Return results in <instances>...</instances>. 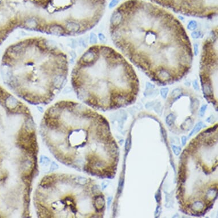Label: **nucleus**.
I'll list each match as a JSON object with an SVG mask.
<instances>
[{"label": "nucleus", "mask_w": 218, "mask_h": 218, "mask_svg": "<svg viewBox=\"0 0 218 218\" xmlns=\"http://www.w3.org/2000/svg\"><path fill=\"white\" fill-rule=\"evenodd\" d=\"M98 36H99V39H100L101 41H102L103 42V41H104L106 39L105 36L102 34V33H99V35H98Z\"/></svg>", "instance_id": "2f4dec72"}, {"label": "nucleus", "mask_w": 218, "mask_h": 218, "mask_svg": "<svg viewBox=\"0 0 218 218\" xmlns=\"http://www.w3.org/2000/svg\"><path fill=\"white\" fill-rule=\"evenodd\" d=\"M112 199H113L112 197H109L108 198V202H107V205H108L107 207H108V208H109V207H110V204H111V200H112Z\"/></svg>", "instance_id": "58836bf2"}, {"label": "nucleus", "mask_w": 218, "mask_h": 218, "mask_svg": "<svg viewBox=\"0 0 218 218\" xmlns=\"http://www.w3.org/2000/svg\"><path fill=\"white\" fill-rule=\"evenodd\" d=\"M58 167V166H57V164H54V163H53V164L51 165V169L52 170H54V169H56V168H57Z\"/></svg>", "instance_id": "4c0bfd02"}, {"label": "nucleus", "mask_w": 218, "mask_h": 218, "mask_svg": "<svg viewBox=\"0 0 218 218\" xmlns=\"http://www.w3.org/2000/svg\"><path fill=\"white\" fill-rule=\"evenodd\" d=\"M203 34H202V33L201 32H194L191 33V36L194 39H198L199 38L202 37V36H203Z\"/></svg>", "instance_id": "5701e85b"}, {"label": "nucleus", "mask_w": 218, "mask_h": 218, "mask_svg": "<svg viewBox=\"0 0 218 218\" xmlns=\"http://www.w3.org/2000/svg\"><path fill=\"white\" fill-rule=\"evenodd\" d=\"M155 198L156 200V202H157L158 203L159 202V201L160 200V193L158 192V193H156Z\"/></svg>", "instance_id": "473e14b6"}, {"label": "nucleus", "mask_w": 218, "mask_h": 218, "mask_svg": "<svg viewBox=\"0 0 218 218\" xmlns=\"http://www.w3.org/2000/svg\"><path fill=\"white\" fill-rule=\"evenodd\" d=\"M199 105V103L198 100L197 99H195L191 103V109L195 111L198 108Z\"/></svg>", "instance_id": "6ab92c4d"}, {"label": "nucleus", "mask_w": 218, "mask_h": 218, "mask_svg": "<svg viewBox=\"0 0 218 218\" xmlns=\"http://www.w3.org/2000/svg\"><path fill=\"white\" fill-rule=\"evenodd\" d=\"M78 43H79V45L80 46H86V42L85 41V40L84 39V38H79V40H78Z\"/></svg>", "instance_id": "c756f323"}, {"label": "nucleus", "mask_w": 218, "mask_h": 218, "mask_svg": "<svg viewBox=\"0 0 218 218\" xmlns=\"http://www.w3.org/2000/svg\"><path fill=\"white\" fill-rule=\"evenodd\" d=\"M5 21V18L2 15H0V24L3 23Z\"/></svg>", "instance_id": "c9c22d12"}, {"label": "nucleus", "mask_w": 218, "mask_h": 218, "mask_svg": "<svg viewBox=\"0 0 218 218\" xmlns=\"http://www.w3.org/2000/svg\"><path fill=\"white\" fill-rule=\"evenodd\" d=\"M193 125V122L192 121V119H186L185 121L184 122L183 124L181 126V128L185 131H188L191 129L192 126Z\"/></svg>", "instance_id": "1a4fd4ad"}, {"label": "nucleus", "mask_w": 218, "mask_h": 218, "mask_svg": "<svg viewBox=\"0 0 218 218\" xmlns=\"http://www.w3.org/2000/svg\"><path fill=\"white\" fill-rule=\"evenodd\" d=\"M70 54L71 57H72V58L73 59V60H74V59H75V58H76L77 55H76V53H75V52L74 51H70Z\"/></svg>", "instance_id": "f704fd0d"}, {"label": "nucleus", "mask_w": 218, "mask_h": 218, "mask_svg": "<svg viewBox=\"0 0 218 218\" xmlns=\"http://www.w3.org/2000/svg\"><path fill=\"white\" fill-rule=\"evenodd\" d=\"M51 34L55 35H61L63 34V29L59 25H54L50 28L49 30Z\"/></svg>", "instance_id": "0eeeda50"}, {"label": "nucleus", "mask_w": 218, "mask_h": 218, "mask_svg": "<svg viewBox=\"0 0 218 218\" xmlns=\"http://www.w3.org/2000/svg\"><path fill=\"white\" fill-rule=\"evenodd\" d=\"M214 120H215V119L212 115H211L210 117H208L207 119V122L209 123H212L213 122H214Z\"/></svg>", "instance_id": "72a5a7b5"}, {"label": "nucleus", "mask_w": 218, "mask_h": 218, "mask_svg": "<svg viewBox=\"0 0 218 218\" xmlns=\"http://www.w3.org/2000/svg\"><path fill=\"white\" fill-rule=\"evenodd\" d=\"M71 90H72V89L70 87H67L64 89V91H65V93H68V92H70L71 91Z\"/></svg>", "instance_id": "ea45409f"}, {"label": "nucleus", "mask_w": 218, "mask_h": 218, "mask_svg": "<svg viewBox=\"0 0 218 218\" xmlns=\"http://www.w3.org/2000/svg\"><path fill=\"white\" fill-rule=\"evenodd\" d=\"M119 1L120 0H111L110 4H109V6H108L109 8H114V7L115 6L117 5H118V4L119 3Z\"/></svg>", "instance_id": "a878e982"}, {"label": "nucleus", "mask_w": 218, "mask_h": 218, "mask_svg": "<svg viewBox=\"0 0 218 218\" xmlns=\"http://www.w3.org/2000/svg\"><path fill=\"white\" fill-rule=\"evenodd\" d=\"M155 88V86L153 84H151L150 82L146 83V89L145 92L144 93V94L145 96H150V95L153 94V90Z\"/></svg>", "instance_id": "9d476101"}, {"label": "nucleus", "mask_w": 218, "mask_h": 218, "mask_svg": "<svg viewBox=\"0 0 218 218\" xmlns=\"http://www.w3.org/2000/svg\"><path fill=\"white\" fill-rule=\"evenodd\" d=\"M171 148L172 151H174V153L176 156H178L180 153L181 152V148L180 147H178L175 145H172Z\"/></svg>", "instance_id": "aec40b11"}, {"label": "nucleus", "mask_w": 218, "mask_h": 218, "mask_svg": "<svg viewBox=\"0 0 218 218\" xmlns=\"http://www.w3.org/2000/svg\"><path fill=\"white\" fill-rule=\"evenodd\" d=\"M199 53V46L198 44L194 45V54L195 56H197Z\"/></svg>", "instance_id": "cd10ccee"}, {"label": "nucleus", "mask_w": 218, "mask_h": 218, "mask_svg": "<svg viewBox=\"0 0 218 218\" xmlns=\"http://www.w3.org/2000/svg\"><path fill=\"white\" fill-rule=\"evenodd\" d=\"M159 212H160V207H159V206H158L157 208H156V212H155V215H157V214H158L159 213Z\"/></svg>", "instance_id": "a19ab883"}, {"label": "nucleus", "mask_w": 218, "mask_h": 218, "mask_svg": "<svg viewBox=\"0 0 218 218\" xmlns=\"http://www.w3.org/2000/svg\"><path fill=\"white\" fill-rule=\"evenodd\" d=\"M38 108L39 109H40V110H39L40 111H42H42H43V108H42V107H38Z\"/></svg>", "instance_id": "79ce46f5"}, {"label": "nucleus", "mask_w": 218, "mask_h": 218, "mask_svg": "<svg viewBox=\"0 0 218 218\" xmlns=\"http://www.w3.org/2000/svg\"><path fill=\"white\" fill-rule=\"evenodd\" d=\"M96 58V53L95 52L91 50H89L86 51L82 57V60L85 63H90L93 62Z\"/></svg>", "instance_id": "7ed1b4c3"}, {"label": "nucleus", "mask_w": 218, "mask_h": 218, "mask_svg": "<svg viewBox=\"0 0 218 218\" xmlns=\"http://www.w3.org/2000/svg\"><path fill=\"white\" fill-rule=\"evenodd\" d=\"M182 94V90L181 89H175L174 90H173L172 93L171 94V96L172 98L174 99H177L178 98H179L178 97H181Z\"/></svg>", "instance_id": "ddd939ff"}, {"label": "nucleus", "mask_w": 218, "mask_h": 218, "mask_svg": "<svg viewBox=\"0 0 218 218\" xmlns=\"http://www.w3.org/2000/svg\"><path fill=\"white\" fill-rule=\"evenodd\" d=\"M154 110L155 111L158 113V114L161 115L162 114V110H163V107L162 105H161V103L160 102H158L155 103V106H154Z\"/></svg>", "instance_id": "2eb2a0df"}, {"label": "nucleus", "mask_w": 218, "mask_h": 218, "mask_svg": "<svg viewBox=\"0 0 218 218\" xmlns=\"http://www.w3.org/2000/svg\"><path fill=\"white\" fill-rule=\"evenodd\" d=\"M181 140H182V145H183V146H185L186 144V142H187V137L186 136H183V137H182Z\"/></svg>", "instance_id": "7c9ffc66"}, {"label": "nucleus", "mask_w": 218, "mask_h": 218, "mask_svg": "<svg viewBox=\"0 0 218 218\" xmlns=\"http://www.w3.org/2000/svg\"><path fill=\"white\" fill-rule=\"evenodd\" d=\"M176 118V116L174 114H170L167 116L166 119V122L167 125L169 126H172L174 124Z\"/></svg>", "instance_id": "f8f14e48"}, {"label": "nucleus", "mask_w": 218, "mask_h": 218, "mask_svg": "<svg viewBox=\"0 0 218 218\" xmlns=\"http://www.w3.org/2000/svg\"><path fill=\"white\" fill-rule=\"evenodd\" d=\"M90 43L91 44H95L97 42V36L94 33H91L90 34Z\"/></svg>", "instance_id": "f3484780"}, {"label": "nucleus", "mask_w": 218, "mask_h": 218, "mask_svg": "<svg viewBox=\"0 0 218 218\" xmlns=\"http://www.w3.org/2000/svg\"><path fill=\"white\" fill-rule=\"evenodd\" d=\"M94 206L97 212H101L105 206V200L103 195L98 194L94 197Z\"/></svg>", "instance_id": "f257e3e1"}, {"label": "nucleus", "mask_w": 218, "mask_h": 218, "mask_svg": "<svg viewBox=\"0 0 218 218\" xmlns=\"http://www.w3.org/2000/svg\"><path fill=\"white\" fill-rule=\"evenodd\" d=\"M66 28L69 32L71 33H75L79 31L80 29V25L79 23L74 22H68L66 25Z\"/></svg>", "instance_id": "20e7f679"}, {"label": "nucleus", "mask_w": 218, "mask_h": 218, "mask_svg": "<svg viewBox=\"0 0 218 218\" xmlns=\"http://www.w3.org/2000/svg\"><path fill=\"white\" fill-rule=\"evenodd\" d=\"M46 46L49 47V48L53 49L55 48L57 46V44L55 41H52V40H48V41H47L46 42Z\"/></svg>", "instance_id": "412c9836"}, {"label": "nucleus", "mask_w": 218, "mask_h": 218, "mask_svg": "<svg viewBox=\"0 0 218 218\" xmlns=\"http://www.w3.org/2000/svg\"><path fill=\"white\" fill-rule=\"evenodd\" d=\"M198 27L197 22L194 20L190 21L187 25V29L190 31H193L195 30Z\"/></svg>", "instance_id": "4468645a"}, {"label": "nucleus", "mask_w": 218, "mask_h": 218, "mask_svg": "<svg viewBox=\"0 0 218 218\" xmlns=\"http://www.w3.org/2000/svg\"><path fill=\"white\" fill-rule=\"evenodd\" d=\"M5 105L9 110H14L19 105V102L15 97L9 96L6 97L5 101Z\"/></svg>", "instance_id": "f03ea898"}, {"label": "nucleus", "mask_w": 218, "mask_h": 218, "mask_svg": "<svg viewBox=\"0 0 218 218\" xmlns=\"http://www.w3.org/2000/svg\"><path fill=\"white\" fill-rule=\"evenodd\" d=\"M22 45L21 44H18L17 45H15V46H13V51L15 52V53H18V52H20L21 49H22Z\"/></svg>", "instance_id": "b1692460"}, {"label": "nucleus", "mask_w": 218, "mask_h": 218, "mask_svg": "<svg viewBox=\"0 0 218 218\" xmlns=\"http://www.w3.org/2000/svg\"><path fill=\"white\" fill-rule=\"evenodd\" d=\"M206 127V126L202 122H199V123H198V124L195 126V127L193 128V129L192 130L191 132L189 133L188 135L189 137H190L191 136L194 135L196 134V133H198V132L202 128Z\"/></svg>", "instance_id": "6e6552de"}, {"label": "nucleus", "mask_w": 218, "mask_h": 218, "mask_svg": "<svg viewBox=\"0 0 218 218\" xmlns=\"http://www.w3.org/2000/svg\"><path fill=\"white\" fill-rule=\"evenodd\" d=\"M207 105H203L202 107H201L199 112V114L200 116V117H203L204 115H205V113L206 111V109H207Z\"/></svg>", "instance_id": "393cba45"}, {"label": "nucleus", "mask_w": 218, "mask_h": 218, "mask_svg": "<svg viewBox=\"0 0 218 218\" xmlns=\"http://www.w3.org/2000/svg\"><path fill=\"white\" fill-rule=\"evenodd\" d=\"M25 25L28 28H35L37 26V22L34 18H29L25 22Z\"/></svg>", "instance_id": "9b49d317"}, {"label": "nucleus", "mask_w": 218, "mask_h": 218, "mask_svg": "<svg viewBox=\"0 0 218 218\" xmlns=\"http://www.w3.org/2000/svg\"><path fill=\"white\" fill-rule=\"evenodd\" d=\"M124 178H120L119 181V184H118V193H121L122 191L123 188H124Z\"/></svg>", "instance_id": "a211bd4d"}, {"label": "nucleus", "mask_w": 218, "mask_h": 218, "mask_svg": "<svg viewBox=\"0 0 218 218\" xmlns=\"http://www.w3.org/2000/svg\"><path fill=\"white\" fill-rule=\"evenodd\" d=\"M155 102H148L146 104L145 107L146 108L150 109L152 108V107L154 106V105H155Z\"/></svg>", "instance_id": "c85d7f7f"}, {"label": "nucleus", "mask_w": 218, "mask_h": 218, "mask_svg": "<svg viewBox=\"0 0 218 218\" xmlns=\"http://www.w3.org/2000/svg\"><path fill=\"white\" fill-rule=\"evenodd\" d=\"M108 184H109V182L106 181L103 182L102 185V186H103V188H106V187L108 185Z\"/></svg>", "instance_id": "e433bc0d"}, {"label": "nucleus", "mask_w": 218, "mask_h": 218, "mask_svg": "<svg viewBox=\"0 0 218 218\" xmlns=\"http://www.w3.org/2000/svg\"><path fill=\"white\" fill-rule=\"evenodd\" d=\"M193 85L194 89H195L196 91H199V86L198 82L197 79H195L193 82Z\"/></svg>", "instance_id": "bb28decb"}, {"label": "nucleus", "mask_w": 218, "mask_h": 218, "mask_svg": "<svg viewBox=\"0 0 218 218\" xmlns=\"http://www.w3.org/2000/svg\"><path fill=\"white\" fill-rule=\"evenodd\" d=\"M64 79H65V77L62 75H58L53 78V86L56 87V88H59L62 86Z\"/></svg>", "instance_id": "39448f33"}, {"label": "nucleus", "mask_w": 218, "mask_h": 218, "mask_svg": "<svg viewBox=\"0 0 218 218\" xmlns=\"http://www.w3.org/2000/svg\"><path fill=\"white\" fill-rule=\"evenodd\" d=\"M169 89L167 87H163L160 89V95L163 99H166Z\"/></svg>", "instance_id": "dca6fc26"}, {"label": "nucleus", "mask_w": 218, "mask_h": 218, "mask_svg": "<svg viewBox=\"0 0 218 218\" xmlns=\"http://www.w3.org/2000/svg\"><path fill=\"white\" fill-rule=\"evenodd\" d=\"M191 208L195 213L200 212L204 208V204L200 201H197L191 206Z\"/></svg>", "instance_id": "423d86ee"}, {"label": "nucleus", "mask_w": 218, "mask_h": 218, "mask_svg": "<svg viewBox=\"0 0 218 218\" xmlns=\"http://www.w3.org/2000/svg\"><path fill=\"white\" fill-rule=\"evenodd\" d=\"M131 138H130V137H128L125 143V149L127 151H129L130 150V147H131Z\"/></svg>", "instance_id": "4be33fe9"}]
</instances>
